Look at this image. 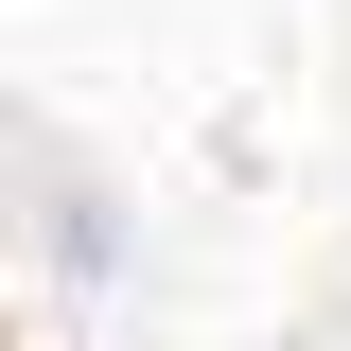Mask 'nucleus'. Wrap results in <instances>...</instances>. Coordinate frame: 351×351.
Wrapping results in <instances>:
<instances>
[{"label": "nucleus", "instance_id": "obj_1", "mask_svg": "<svg viewBox=\"0 0 351 351\" xmlns=\"http://www.w3.org/2000/svg\"><path fill=\"white\" fill-rule=\"evenodd\" d=\"M36 211H53V263H71V281H106V263H123V228H106V193H88V176H36Z\"/></svg>", "mask_w": 351, "mask_h": 351}]
</instances>
